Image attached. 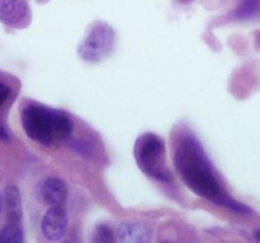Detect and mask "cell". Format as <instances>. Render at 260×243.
<instances>
[{
    "label": "cell",
    "mask_w": 260,
    "mask_h": 243,
    "mask_svg": "<svg viewBox=\"0 0 260 243\" xmlns=\"http://www.w3.org/2000/svg\"><path fill=\"white\" fill-rule=\"evenodd\" d=\"M174 165L184 184L194 194L236 213L248 214L251 212L250 208L229 196L221 189L210 159L206 156L200 141L193 134H180L175 146Z\"/></svg>",
    "instance_id": "1"
},
{
    "label": "cell",
    "mask_w": 260,
    "mask_h": 243,
    "mask_svg": "<svg viewBox=\"0 0 260 243\" xmlns=\"http://www.w3.org/2000/svg\"><path fill=\"white\" fill-rule=\"evenodd\" d=\"M22 126L30 139L45 146L63 141L73 131V123L66 114L37 104L23 109Z\"/></svg>",
    "instance_id": "2"
},
{
    "label": "cell",
    "mask_w": 260,
    "mask_h": 243,
    "mask_svg": "<svg viewBox=\"0 0 260 243\" xmlns=\"http://www.w3.org/2000/svg\"><path fill=\"white\" fill-rule=\"evenodd\" d=\"M135 158L140 170L159 181H170V174L165 164V144L159 136L145 133L135 144Z\"/></svg>",
    "instance_id": "3"
},
{
    "label": "cell",
    "mask_w": 260,
    "mask_h": 243,
    "mask_svg": "<svg viewBox=\"0 0 260 243\" xmlns=\"http://www.w3.org/2000/svg\"><path fill=\"white\" fill-rule=\"evenodd\" d=\"M114 32L106 23H98L91 28L79 48L81 57L89 62H98L106 57L113 45Z\"/></svg>",
    "instance_id": "4"
},
{
    "label": "cell",
    "mask_w": 260,
    "mask_h": 243,
    "mask_svg": "<svg viewBox=\"0 0 260 243\" xmlns=\"http://www.w3.org/2000/svg\"><path fill=\"white\" fill-rule=\"evenodd\" d=\"M0 22L14 29H23L30 23L27 0H0Z\"/></svg>",
    "instance_id": "5"
},
{
    "label": "cell",
    "mask_w": 260,
    "mask_h": 243,
    "mask_svg": "<svg viewBox=\"0 0 260 243\" xmlns=\"http://www.w3.org/2000/svg\"><path fill=\"white\" fill-rule=\"evenodd\" d=\"M68 213L60 205H52L41 223L42 234L48 240H60L68 230Z\"/></svg>",
    "instance_id": "6"
},
{
    "label": "cell",
    "mask_w": 260,
    "mask_h": 243,
    "mask_svg": "<svg viewBox=\"0 0 260 243\" xmlns=\"http://www.w3.org/2000/svg\"><path fill=\"white\" fill-rule=\"evenodd\" d=\"M117 239L123 243H146L150 239V230L140 223H123L117 230Z\"/></svg>",
    "instance_id": "7"
},
{
    "label": "cell",
    "mask_w": 260,
    "mask_h": 243,
    "mask_svg": "<svg viewBox=\"0 0 260 243\" xmlns=\"http://www.w3.org/2000/svg\"><path fill=\"white\" fill-rule=\"evenodd\" d=\"M4 204L7 219L12 224H17L22 219V197L15 185H8L4 190Z\"/></svg>",
    "instance_id": "8"
},
{
    "label": "cell",
    "mask_w": 260,
    "mask_h": 243,
    "mask_svg": "<svg viewBox=\"0 0 260 243\" xmlns=\"http://www.w3.org/2000/svg\"><path fill=\"white\" fill-rule=\"evenodd\" d=\"M68 195V189L60 179L48 177L42 186V197L47 204L60 205Z\"/></svg>",
    "instance_id": "9"
},
{
    "label": "cell",
    "mask_w": 260,
    "mask_h": 243,
    "mask_svg": "<svg viewBox=\"0 0 260 243\" xmlns=\"http://www.w3.org/2000/svg\"><path fill=\"white\" fill-rule=\"evenodd\" d=\"M23 239V230L17 224L10 223L0 232V243H22Z\"/></svg>",
    "instance_id": "10"
},
{
    "label": "cell",
    "mask_w": 260,
    "mask_h": 243,
    "mask_svg": "<svg viewBox=\"0 0 260 243\" xmlns=\"http://www.w3.org/2000/svg\"><path fill=\"white\" fill-rule=\"evenodd\" d=\"M260 7V0H241L240 5L235 10L234 17L238 19H245V18L251 17L256 13Z\"/></svg>",
    "instance_id": "11"
},
{
    "label": "cell",
    "mask_w": 260,
    "mask_h": 243,
    "mask_svg": "<svg viewBox=\"0 0 260 243\" xmlns=\"http://www.w3.org/2000/svg\"><path fill=\"white\" fill-rule=\"evenodd\" d=\"M113 240V234L112 230L107 225H98L94 233V242H112Z\"/></svg>",
    "instance_id": "12"
},
{
    "label": "cell",
    "mask_w": 260,
    "mask_h": 243,
    "mask_svg": "<svg viewBox=\"0 0 260 243\" xmlns=\"http://www.w3.org/2000/svg\"><path fill=\"white\" fill-rule=\"evenodd\" d=\"M9 94H10L9 86H8L7 84H4V83H2V81H0V108H2L3 104L5 103V100L8 99ZM0 139H2V141H8V139H9V138H8L7 132H5V129L3 128L2 124H0Z\"/></svg>",
    "instance_id": "13"
},
{
    "label": "cell",
    "mask_w": 260,
    "mask_h": 243,
    "mask_svg": "<svg viewBox=\"0 0 260 243\" xmlns=\"http://www.w3.org/2000/svg\"><path fill=\"white\" fill-rule=\"evenodd\" d=\"M254 235H255L256 239H258L259 242H260V229H259V230H255V233H254Z\"/></svg>",
    "instance_id": "14"
},
{
    "label": "cell",
    "mask_w": 260,
    "mask_h": 243,
    "mask_svg": "<svg viewBox=\"0 0 260 243\" xmlns=\"http://www.w3.org/2000/svg\"><path fill=\"white\" fill-rule=\"evenodd\" d=\"M2 205H3V202H2V196H0V213H2Z\"/></svg>",
    "instance_id": "15"
}]
</instances>
